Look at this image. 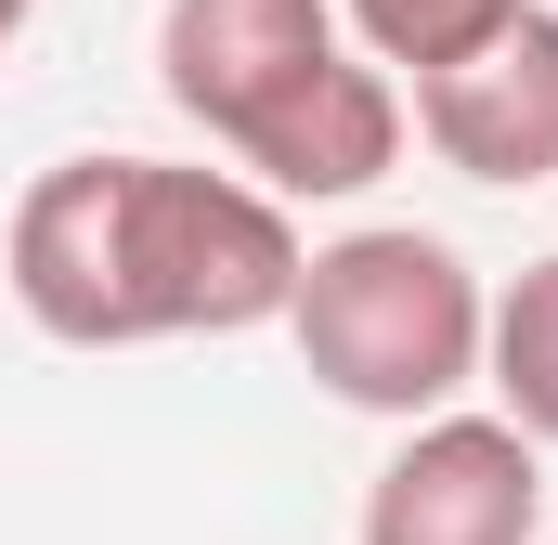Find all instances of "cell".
<instances>
[{
  "instance_id": "obj_1",
  "label": "cell",
  "mask_w": 558,
  "mask_h": 545,
  "mask_svg": "<svg viewBox=\"0 0 558 545\" xmlns=\"http://www.w3.org/2000/svg\"><path fill=\"white\" fill-rule=\"evenodd\" d=\"M481 272L454 261L416 221H364L338 247L299 261V299H286V338L312 364V390H338L351 415H441L468 377H481Z\"/></svg>"
},
{
  "instance_id": "obj_2",
  "label": "cell",
  "mask_w": 558,
  "mask_h": 545,
  "mask_svg": "<svg viewBox=\"0 0 558 545\" xmlns=\"http://www.w3.org/2000/svg\"><path fill=\"white\" fill-rule=\"evenodd\" d=\"M299 261L312 247H299L286 195L234 182V169L131 156V299H143V338H247V325H286Z\"/></svg>"
},
{
  "instance_id": "obj_3",
  "label": "cell",
  "mask_w": 558,
  "mask_h": 545,
  "mask_svg": "<svg viewBox=\"0 0 558 545\" xmlns=\"http://www.w3.org/2000/svg\"><path fill=\"white\" fill-rule=\"evenodd\" d=\"M0 272H13V312L65 351H131L143 299H131V156H65L13 195V234H0Z\"/></svg>"
},
{
  "instance_id": "obj_4",
  "label": "cell",
  "mask_w": 558,
  "mask_h": 545,
  "mask_svg": "<svg viewBox=\"0 0 558 545\" xmlns=\"http://www.w3.org/2000/svg\"><path fill=\"white\" fill-rule=\"evenodd\" d=\"M533 533H546V441L520 415L441 403L364 481V545H533Z\"/></svg>"
},
{
  "instance_id": "obj_5",
  "label": "cell",
  "mask_w": 558,
  "mask_h": 545,
  "mask_svg": "<svg viewBox=\"0 0 558 545\" xmlns=\"http://www.w3.org/2000/svg\"><path fill=\"white\" fill-rule=\"evenodd\" d=\"M416 131H428L441 169H468L494 195L558 182V13L520 0L494 39H468L454 65H428L416 78Z\"/></svg>"
},
{
  "instance_id": "obj_6",
  "label": "cell",
  "mask_w": 558,
  "mask_h": 545,
  "mask_svg": "<svg viewBox=\"0 0 558 545\" xmlns=\"http://www.w3.org/2000/svg\"><path fill=\"white\" fill-rule=\"evenodd\" d=\"M325 52H338V0H169L156 13V92L208 143H247Z\"/></svg>"
},
{
  "instance_id": "obj_7",
  "label": "cell",
  "mask_w": 558,
  "mask_h": 545,
  "mask_svg": "<svg viewBox=\"0 0 558 545\" xmlns=\"http://www.w3.org/2000/svg\"><path fill=\"white\" fill-rule=\"evenodd\" d=\"M234 156L260 169V195H312V208H325V195H364V182L403 156V92H390V65H364V52L338 39Z\"/></svg>"
},
{
  "instance_id": "obj_8",
  "label": "cell",
  "mask_w": 558,
  "mask_h": 545,
  "mask_svg": "<svg viewBox=\"0 0 558 545\" xmlns=\"http://www.w3.org/2000/svg\"><path fill=\"white\" fill-rule=\"evenodd\" d=\"M481 377H494V403L520 415L533 441H558V261H533L507 299H494V325H481Z\"/></svg>"
},
{
  "instance_id": "obj_9",
  "label": "cell",
  "mask_w": 558,
  "mask_h": 545,
  "mask_svg": "<svg viewBox=\"0 0 558 545\" xmlns=\"http://www.w3.org/2000/svg\"><path fill=\"white\" fill-rule=\"evenodd\" d=\"M338 13L364 26V52H377V65H416V78H428V65H454L468 39H494L520 0H338Z\"/></svg>"
},
{
  "instance_id": "obj_10",
  "label": "cell",
  "mask_w": 558,
  "mask_h": 545,
  "mask_svg": "<svg viewBox=\"0 0 558 545\" xmlns=\"http://www.w3.org/2000/svg\"><path fill=\"white\" fill-rule=\"evenodd\" d=\"M26 13H39V0H0V52H13V39H26Z\"/></svg>"
}]
</instances>
